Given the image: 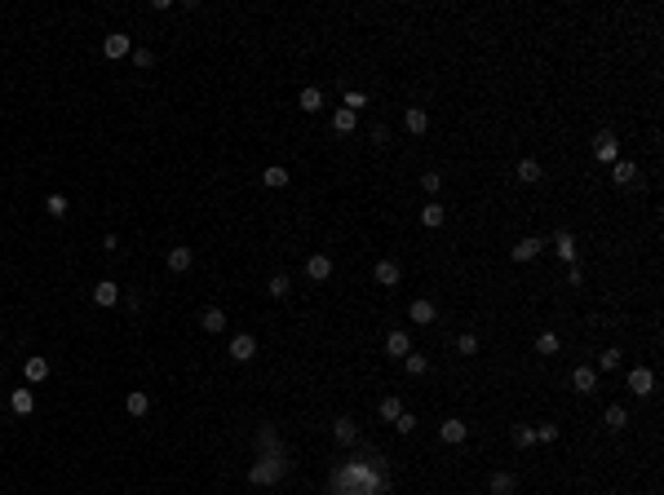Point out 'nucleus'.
Wrapping results in <instances>:
<instances>
[{
	"label": "nucleus",
	"instance_id": "obj_21",
	"mask_svg": "<svg viewBox=\"0 0 664 495\" xmlns=\"http://www.w3.org/2000/svg\"><path fill=\"white\" fill-rule=\"evenodd\" d=\"M407 319L426 328V323H434V319H439V310H434V301H426V296H421V301H412V305H407Z\"/></svg>",
	"mask_w": 664,
	"mask_h": 495
},
{
	"label": "nucleus",
	"instance_id": "obj_26",
	"mask_svg": "<svg viewBox=\"0 0 664 495\" xmlns=\"http://www.w3.org/2000/svg\"><path fill=\"white\" fill-rule=\"evenodd\" d=\"M602 425H607L611 433H620L624 425H629V412H624L620 403H611V407H607V416H602Z\"/></svg>",
	"mask_w": 664,
	"mask_h": 495
},
{
	"label": "nucleus",
	"instance_id": "obj_17",
	"mask_svg": "<svg viewBox=\"0 0 664 495\" xmlns=\"http://www.w3.org/2000/svg\"><path fill=\"white\" fill-rule=\"evenodd\" d=\"M439 438L456 446V442H465V438H469V425H465V420H456V416H452V420H443V425H439Z\"/></svg>",
	"mask_w": 664,
	"mask_h": 495
},
{
	"label": "nucleus",
	"instance_id": "obj_5",
	"mask_svg": "<svg viewBox=\"0 0 664 495\" xmlns=\"http://www.w3.org/2000/svg\"><path fill=\"white\" fill-rule=\"evenodd\" d=\"M164 265H168V270H173V274H186L191 265H195V252H191L186 244H177V248H168V257H164Z\"/></svg>",
	"mask_w": 664,
	"mask_h": 495
},
{
	"label": "nucleus",
	"instance_id": "obj_31",
	"mask_svg": "<svg viewBox=\"0 0 664 495\" xmlns=\"http://www.w3.org/2000/svg\"><path fill=\"white\" fill-rule=\"evenodd\" d=\"M355 124H359L355 111H346V106H337V111H332V128L337 133H355Z\"/></svg>",
	"mask_w": 664,
	"mask_h": 495
},
{
	"label": "nucleus",
	"instance_id": "obj_43",
	"mask_svg": "<svg viewBox=\"0 0 664 495\" xmlns=\"http://www.w3.org/2000/svg\"><path fill=\"white\" fill-rule=\"evenodd\" d=\"M536 442H558V425H540L536 429Z\"/></svg>",
	"mask_w": 664,
	"mask_h": 495
},
{
	"label": "nucleus",
	"instance_id": "obj_35",
	"mask_svg": "<svg viewBox=\"0 0 664 495\" xmlns=\"http://www.w3.org/2000/svg\"><path fill=\"white\" fill-rule=\"evenodd\" d=\"M510 438H514V446H531V442H536V429H531V425H514Z\"/></svg>",
	"mask_w": 664,
	"mask_h": 495
},
{
	"label": "nucleus",
	"instance_id": "obj_11",
	"mask_svg": "<svg viewBox=\"0 0 664 495\" xmlns=\"http://www.w3.org/2000/svg\"><path fill=\"white\" fill-rule=\"evenodd\" d=\"M487 491H492V495H514V491H518V478L510 473V469H496V473L487 478Z\"/></svg>",
	"mask_w": 664,
	"mask_h": 495
},
{
	"label": "nucleus",
	"instance_id": "obj_12",
	"mask_svg": "<svg viewBox=\"0 0 664 495\" xmlns=\"http://www.w3.org/2000/svg\"><path fill=\"white\" fill-rule=\"evenodd\" d=\"M385 354H390V358H407V354H412V336L394 328L390 336H385Z\"/></svg>",
	"mask_w": 664,
	"mask_h": 495
},
{
	"label": "nucleus",
	"instance_id": "obj_32",
	"mask_svg": "<svg viewBox=\"0 0 664 495\" xmlns=\"http://www.w3.org/2000/svg\"><path fill=\"white\" fill-rule=\"evenodd\" d=\"M518 182L536 186V182H540V164H536V160H518Z\"/></svg>",
	"mask_w": 664,
	"mask_h": 495
},
{
	"label": "nucleus",
	"instance_id": "obj_28",
	"mask_svg": "<svg viewBox=\"0 0 664 495\" xmlns=\"http://www.w3.org/2000/svg\"><path fill=\"white\" fill-rule=\"evenodd\" d=\"M257 446H261V455L284 451V446H280V433H275V425H261V429H257Z\"/></svg>",
	"mask_w": 664,
	"mask_h": 495
},
{
	"label": "nucleus",
	"instance_id": "obj_24",
	"mask_svg": "<svg viewBox=\"0 0 664 495\" xmlns=\"http://www.w3.org/2000/svg\"><path fill=\"white\" fill-rule=\"evenodd\" d=\"M200 328L209 332V336H217V332H226V314L217 310V305H213V310H204V314H200Z\"/></svg>",
	"mask_w": 664,
	"mask_h": 495
},
{
	"label": "nucleus",
	"instance_id": "obj_1",
	"mask_svg": "<svg viewBox=\"0 0 664 495\" xmlns=\"http://www.w3.org/2000/svg\"><path fill=\"white\" fill-rule=\"evenodd\" d=\"M284 473H288L284 451H270V455H261V460L248 464V482H252V487H275V482H284Z\"/></svg>",
	"mask_w": 664,
	"mask_h": 495
},
{
	"label": "nucleus",
	"instance_id": "obj_38",
	"mask_svg": "<svg viewBox=\"0 0 664 495\" xmlns=\"http://www.w3.org/2000/svg\"><path fill=\"white\" fill-rule=\"evenodd\" d=\"M416 425H421V420H416L412 412H403V416L394 420V433H403V438H407V433H416Z\"/></svg>",
	"mask_w": 664,
	"mask_h": 495
},
{
	"label": "nucleus",
	"instance_id": "obj_4",
	"mask_svg": "<svg viewBox=\"0 0 664 495\" xmlns=\"http://www.w3.org/2000/svg\"><path fill=\"white\" fill-rule=\"evenodd\" d=\"M102 53L111 58V62H120V58H129V53H133V40H129L124 31H111V35L102 40Z\"/></svg>",
	"mask_w": 664,
	"mask_h": 495
},
{
	"label": "nucleus",
	"instance_id": "obj_10",
	"mask_svg": "<svg viewBox=\"0 0 664 495\" xmlns=\"http://www.w3.org/2000/svg\"><path fill=\"white\" fill-rule=\"evenodd\" d=\"M332 438L341 442V446H355V442H359V425H355L350 416H337V420H332Z\"/></svg>",
	"mask_w": 664,
	"mask_h": 495
},
{
	"label": "nucleus",
	"instance_id": "obj_9",
	"mask_svg": "<svg viewBox=\"0 0 664 495\" xmlns=\"http://www.w3.org/2000/svg\"><path fill=\"white\" fill-rule=\"evenodd\" d=\"M403 128L412 133V137H421V133L430 128V111H426V106H407V111H403Z\"/></svg>",
	"mask_w": 664,
	"mask_h": 495
},
{
	"label": "nucleus",
	"instance_id": "obj_7",
	"mask_svg": "<svg viewBox=\"0 0 664 495\" xmlns=\"http://www.w3.org/2000/svg\"><path fill=\"white\" fill-rule=\"evenodd\" d=\"M540 248H545V239L527 235V239H518V244L510 248V257H514V261H536V257H540Z\"/></svg>",
	"mask_w": 664,
	"mask_h": 495
},
{
	"label": "nucleus",
	"instance_id": "obj_25",
	"mask_svg": "<svg viewBox=\"0 0 664 495\" xmlns=\"http://www.w3.org/2000/svg\"><path fill=\"white\" fill-rule=\"evenodd\" d=\"M377 412H381V420H385V425H394V420L403 416V398H398V394L381 398V407H377Z\"/></svg>",
	"mask_w": 664,
	"mask_h": 495
},
{
	"label": "nucleus",
	"instance_id": "obj_42",
	"mask_svg": "<svg viewBox=\"0 0 664 495\" xmlns=\"http://www.w3.org/2000/svg\"><path fill=\"white\" fill-rule=\"evenodd\" d=\"M421 186H426V195H439L443 177H439V173H426V177H421Z\"/></svg>",
	"mask_w": 664,
	"mask_h": 495
},
{
	"label": "nucleus",
	"instance_id": "obj_33",
	"mask_svg": "<svg viewBox=\"0 0 664 495\" xmlns=\"http://www.w3.org/2000/svg\"><path fill=\"white\" fill-rule=\"evenodd\" d=\"M456 354L474 358V354H478V336H474V332H461V336H456Z\"/></svg>",
	"mask_w": 664,
	"mask_h": 495
},
{
	"label": "nucleus",
	"instance_id": "obj_23",
	"mask_svg": "<svg viewBox=\"0 0 664 495\" xmlns=\"http://www.w3.org/2000/svg\"><path fill=\"white\" fill-rule=\"evenodd\" d=\"M297 106H301L306 115H319V106H323V89H315V84H310V89H301Z\"/></svg>",
	"mask_w": 664,
	"mask_h": 495
},
{
	"label": "nucleus",
	"instance_id": "obj_45",
	"mask_svg": "<svg viewBox=\"0 0 664 495\" xmlns=\"http://www.w3.org/2000/svg\"><path fill=\"white\" fill-rule=\"evenodd\" d=\"M0 345H5V332H0Z\"/></svg>",
	"mask_w": 664,
	"mask_h": 495
},
{
	"label": "nucleus",
	"instance_id": "obj_39",
	"mask_svg": "<svg viewBox=\"0 0 664 495\" xmlns=\"http://www.w3.org/2000/svg\"><path fill=\"white\" fill-rule=\"evenodd\" d=\"M44 212H49V217H67V195H49V199H44Z\"/></svg>",
	"mask_w": 664,
	"mask_h": 495
},
{
	"label": "nucleus",
	"instance_id": "obj_2",
	"mask_svg": "<svg viewBox=\"0 0 664 495\" xmlns=\"http://www.w3.org/2000/svg\"><path fill=\"white\" fill-rule=\"evenodd\" d=\"M624 385H629V394L651 398V394H656V371H651V367H633L629 376H624Z\"/></svg>",
	"mask_w": 664,
	"mask_h": 495
},
{
	"label": "nucleus",
	"instance_id": "obj_36",
	"mask_svg": "<svg viewBox=\"0 0 664 495\" xmlns=\"http://www.w3.org/2000/svg\"><path fill=\"white\" fill-rule=\"evenodd\" d=\"M288 287H293V283H288V274H270V283H266V292H270L275 301H280V296H288Z\"/></svg>",
	"mask_w": 664,
	"mask_h": 495
},
{
	"label": "nucleus",
	"instance_id": "obj_37",
	"mask_svg": "<svg viewBox=\"0 0 664 495\" xmlns=\"http://www.w3.org/2000/svg\"><path fill=\"white\" fill-rule=\"evenodd\" d=\"M341 106H346V111H355V115H359V106H368V93H359V89H346Z\"/></svg>",
	"mask_w": 664,
	"mask_h": 495
},
{
	"label": "nucleus",
	"instance_id": "obj_40",
	"mask_svg": "<svg viewBox=\"0 0 664 495\" xmlns=\"http://www.w3.org/2000/svg\"><path fill=\"white\" fill-rule=\"evenodd\" d=\"M598 367H602V371H615V367H620V349H602V354H598Z\"/></svg>",
	"mask_w": 664,
	"mask_h": 495
},
{
	"label": "nucleus",
	"instance_id": "obj_15",
	"mask_svg": "<svg viewBox=\"0 0 664 495\" xmlns=\"http://www.w3.org/2000/svg\"><path fill=\"white\" fill-rule=\"evenodd\" d=\"M372 279H377L381 287H390V292H394V287H398V279H403V270H398L394 261H377V270H372Z\"/></svg>",
	"mask_w": 664,
	"mask_h": 495
},
{
	"label": "nucleus",
	"instance_id": "obj_13",
	"mask_svg": "<svg viewBox=\"0 0 664 495\" xmlns=\"http://www.w3.org/2000/svg\"><path fill=\"white\" fill-rule=\"evenodd\" d=\"M306 274H310L315 283H328V279H332V257H323V252H315V257L306 261Z\"/></svg>",
	"mask_w": 664,
	"mask_h": 495
},
{
	"label": "nucleus",
	"instance_id": "obj_22",
	"mask_svg": "<svg viewBox=\"0 0 664 495\" xmlns=\"http://www.w3.org/2000/svg\"><path fill=\"white\" fill-rule=\"evenodd\" d=\"M9 407H14V416H31L35 412V394L31 389H14L9 394Z\"/></svg>",
	"mask_w": 664,
	"mask_h": 495
},
{
	"label": "nucleus",
	"instance_id": "obj_3",
	"mask_svg": "<svg viewBox=\"0 0 664 495\" xmlns=\"http://www.w3.org/2000/svg\"><path fill=\"white\" fill-rule=\"evenodd\" d=\"M594 160H602V164H615V160H620V142H615L611 128H602L598 137H594Z\"/></svg>",
	"mask_w": 664,
	"mask_h": 495
},
{
	"label": "nucleus",
	"instance_id": "obj_19",
	"mask_svg": "<svg viewBox=\"0 0 664 495\" xmlns=\"http://www.w3.org/2000/svg\"><path fill=\"white\" fill-rule=\"evenodd\" d=\"M553 252H558L562 265H576V239H572V230H558V235H553Z\"/></svg>",
	"mask_w": 664,
	"mask_h": 495
},
{
	"label": "nucleus",
	"instance_id": "obj_44",
	"mask_svg": "<svg viewBox=\"0 0 664 495\" xmlns=\"http://www.w3.org/2000/svg\"><path fill=\"white\" fill-rule=\"evenodd\" d=\"M372 142H390V128H385V124H372Z\"/></svg>",
	"mask_w": 664,
	"mask_h": 495
},
{
	"label": "nucleus",
	"instance_id": "obj_30",
	"mask_svg": "<svg viewBox=\"0 0 664 495\" xmlns=\"http://www.w3.org/2000/svg\"><path fill=\"white\" fill-rule=\"evenodd\" d=\"M558 349H562V341H558L553 332H540V336H536V354H540V358H553Z\"/></svg>",
	"mask_w": 664,
	"mask_h": 495
},
{
	"label": "nucleus",
	"instance_id": "obj_41",
	"mask_svg": "<svg viewBox=\"0 0 664 495\" xmlns=\"http://www.w3.org/2000/svg\"><path fill=\"white\" fill-rule=\"evenodd\" d=\"M133 62H138V71H147V67H155V53L151 49H133Z\"/></svg>",
	"mask_w": 664,
	"mask_h": 495
},
{
	"label": "nucleus",
	"instance_id": "obj_29",
	"mask_svg": "<svg viewBox=\"0 0 664 495\" xmlns=\"http://www.w3.org/2000/svg\"><path fill=\"white\" fill-rule=\"evenodd\" d=\"M124 412H129V416H147V412H151V398L142 394V389H133V394L124 398Z\"/></svg>",
	"mask_w": 664,
	"mask_h": 495
},
{
	"label": "nucleus",
	"instance_id": "obj_14",
	"mask_svg": "<svg viewBox=\"0 0 664 495\" xmlns=\"http://www.w3.org/2000/svg\"><path fill=\"white\" fill-rule=\"evenodd\" d=\"M572 389L576 394H594L598 389V367H576L572 371Z\"/></svg>",
	"mask_w": 664,
	"mask_h": 495
},
{
	"label": "nucleus",
	"instance_id": "obj_8",
	"mask_svg": "<svg viewBox=\"0 0 664 495\" xmlns=\"http://www.w3.org/2000/svg\"><path fill=\"white\" fill-rule=\"evenodd\" d=\"M611 182L624 186V190L638 186V164H633V160H615V164H611Z\"/></svg>",
	"mask_w": 664,
	"mask_h": 495
},
{
	"label": "nucleus",
	"instance_id": "obj_18",
	"mask_svg": "<svg viewBox=\"0 0 664 495\" xmlns=\"http://www.w3.org/2000/svg\"><path fill=\"white\" fill-rule=\"evenodd\" d=\"M443 221H448V208H443L439 199H430L426 208H421V226H426V230H439Z\"/></svg>",
	"mask_w": 664,
	"mask_h": 495
},
{
	"label": "nucleus",
	"instance_id": "obj_27",
	"mask_svg": "<svg viewBox=\"0 0 664 495\" xmlns=\"http://www.w3.org/2000/svg\"><path fill=\"white\" fill-rule=\"evenodd\" d=\"M261 186H270V190H284V186H288V168H284V164H270V168L261 173Z\"/></svg>",
	"mask_w": 664,
	"mask_h": 495
},
{
	"label": "nucleus",
	"instance_id": "obj_16",
	"mask_svg": "<svg viewBox=\"0 0 664 495\" xmlns=\"http://www.w3.org/2000/svg\"><path fill=\"white\" fill-rule=\"evenodd\" d=\"M120 301V283H111V279H102V283H93V305H102V310H111Z\"/></svg>",
	"mask_w": 664,
	"mask_h": 495
},
{
	"label": "nucleus",
	"instance_id": "obj_6",
	"mask_svg": "<svg viewBox=\"0 0 664 495\" xmlns=\"http://www.w3.org/2000/svg\"><path fill=\"white\" fill-rule=\"evenodd\" d=\"M231 358H235V363H252V358H257V341H252L248 332L231 336Z\"/></svg>",
	"mask_w": 664,
	"mask_h": 495
},
{
	"label": "nucleus",
	"instance_id": "obj_34",
	"mask_svg": "<svg viewBox=\"0 0 664 495\" xmlns=\"http://www.w3.org/2000/svg\"><path fill=\"white\" fill-rule=\"evenodd\" d=\"M403 367H407V376H426V371H430V358H426V354H407Z\"/></svg>",
	"mask_w": 664,
	"mask_h": 495
},
{
	"label": "nucleus",
	"instance_id": "obj_20",
	"mask_svg": "<svg viewBox=\"0 0 664 495\" xmlns=\"http://www.w3.org/2000/svg\"><path fill=\"white\" fill-rule=\"evenodd\" d=\"M22 376H27L31 385H40V380H49V358H40V354H31L27 363H22Z\"/></svg>",
	"mask_w": 664,
	"mask_h": 495
}]
</instances>
